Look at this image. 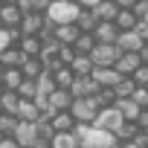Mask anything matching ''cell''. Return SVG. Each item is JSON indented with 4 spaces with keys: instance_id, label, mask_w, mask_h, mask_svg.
<instances>
[{
    "instance_id": "cell-1",
    "label": "cell",
    "mask_w": 148,
    "mask_h": 148,
    "mask_svg": "<svg viewBox=\"0 0 148 148\" xmlns=\"http://www.w3.org/2000/svg\"><path fill=\"white\" fill-rule=\"evenodd\" d=\"M76 134H79V145L82 148H113L116 145V134L113 131H102V128L87 125V122H79Z\"/></svg>"
},
{
    "instance_id": "cell-2",
    "label": "cell",
    "mask_w": 148,
    "mask_h": 148,
    "mask_svg": "<svg viewBox=\"0 0 148 148\" xmlns=\"http://www.w3.org/2000/svg\"><path fill=\"white\" fill-rule=\"evenodd\" d=\"M79 15H82L79 0H52L49 9H47V18L52 23H76Z\"/></svg>"
},
{
    "instance_id": "cell-3",
    "label": "cell",
    "mask_w": 148,
    "mask_h": 148,
    "mask_svg": "<svg viewBox=\"0 0 148 148\" xmlns=\"http://www.w3.org/2000/svg\"><path fill=\"white\" fill-rule=\"evenodd\" d=\"M99 110L102 108H99L96 96H79V99H73V105H70V113L76 116V122H87V125L96 119Z\"/></svg>"
},
{
    "instance_id": "cell-4",
    "label": "cell",
    "mask_w": 148,
    "mask_h": 148,
    "mask_svg": "<svg viewBox=\"0 0 148 148\" xmlns=\"http://www.w3.org/2000/svg\"><path fill=\"white\" fill-rule=\"evenodd\" d=\"M122 58V49L119 44H96L93 52H90V61L93 67H116V61Z\"/></svg>"
},
{
    "instance_id": "cell-5",
    "label": "cell",
    "mask_w": 148,
    "mask_h": 148,
    "mask_svg": "<svg viewBox=\"0 0 148 148\" xmlns=\"http://www.w3.org/2000/svg\"><path fill=\"white\" fill-rule=\"evenodd\" d=\"M90 125H96V128H102V131H113V134H116V131L125 125V116H122V110H119L116 105H110V108H102Z\"/></svg>"
},
{
    "instance_id": "cell-6",
    "label": "cell",
    "mask_w": 148,
    "mask_h": 148,
    "mask_svg": "<svg viewBox=\"0 0 148 148\" xmlns=\"http://www.w3.org/2000/svg\"><path fill=\"white\" fill-rule=\"evenodd\" d=\"M73 99H76V96H73L67 87H55V90L47 96V113H44V116H52L55 110H70Z\"/></svg>"
},
{
    "instance_id": "cell-7",
    "label": "cell",
    "mask_w": 148,
    "mask_h": 148,
    "mask_svg": "<svg viewBox=\"0 0 148 148\" xmlns=\"http://www.w3.org/2000/svg\"><path fill=\"white\" fill-rule=\"evenodd\" d=\"M47 26H49L47 12H26L23 21H21V35H38V38H41V32H44Z\"/></svg>"
},
{
    "instance_id": "cell-8",
    "label": "cell",
    "mask_w": 148,
    "mask_h": 148,
    "mask_svg": "<svg viewBox=\"0 0 148 148\" xmlns=\"http://www.w3.org/2000/svg\"><path fill=\"white\" fill-rule=\"evenodd\" d=\"M90 76L96 79V84H99V87H116V84L125 79L116 67H93V73H90Z\"/></svg>"
},
{
    "instance_id": "cell-9",
    "label": "cell",
    "mask_w": 148,
    "mask_h": 148,
    "mask_svg": "<svg viewBox=\"0 0 148 148\" xmlns=\"http://www.w3.org/2000/svg\"><path fill=\"white\" fill-rule=\"evenodd\" d=\"M119 32L122 29L116 26V21H99L93 29V38H96V44H116Z\"/></svg>"
},
{
    "instance_id": "cell-10",
    "label": "cell",
    "mask_w": 148,
    "mask_h": 148,
    "mask_svg": "<svg viewBox=\"0 0 148 148\" xmlns=\"http://www.w3.org/2000/svg\"><path fill=\"white\" fill-rule=\"evenodd\" d=\"M21 21H23V9L18 3H6L0 9V26L3 29H21Z\"/></svg>"
},
{
    "instance_id": "cell-11",
    "label": "cell",
    "mask_w": 148,
    "mask_h": 148,
    "mask_svg": "<svg viewBox=\"0 0 148 148\" xmlns=\"http://www.w3.org/2000/svg\"><path fill=\"white\" fill-rule=\"evenodd\" d=\"M116 44H119L122 52H139V49L145 47V41H142V35H139L136 29H122L119 38H116Z\"/></svg>"
},
{
    "instance_id": "cell-12",
    "label": "cell",
    "mask_w": 148,
    "mask_h": 148,
    "mask_svg": "<svg viewBox=\"0 0 148 148\" xmlns=\"http://www.w3.org/2000/svg\"><path fill=\"white\" fill-rule=\"evenodd\" d=\"M79 35H82V29H79V23H55L52 26V38L58 41V44H76L79 41Z\"/></svg>"
},
{
    "instance_id": "cell-13",
    "label": "cell",
    "mask_w": 148,
    "mask_h": 148,
    "mask_svg": "<svg viewBox=\"0 0 148 148\" xmlns=\"http://www.w3.org/2000/svg\"><path fill=\"white\" fill-rule=\"evenodd\" d=\"M41 116H44V110H41V105L35 99H21V108H18V119L21 122H38Z\"/></svg>"
},
{
    "instance_id": "cell-14",
    "label": "cell",
    "mask_w": 148,
    "mask_h": 148,
    "mask_svg": "<svg viewBox=\"0 0 148 148\" xmlns=\"http://www.w3.org/2000/svg\"><path fill=\"white\" fill-rule=\"evenodd\" d=\"M15 139L21 142V148H26V145H35V142H38V128H35V122H18Z\"/></svg>"
},
{
    "instance_id": "cell-15",
    "label": "cell",
    "mask_w": 148,
    "mask_h": 148,
    "mask_svg": "<svg viewBox=\"0 0 148 148\" xmlns=\"http://www.w3.org/2000/svg\"><path fill=\"white\" fill-rule=\"evenodd\" d=\"M113 105L122 110L125 122H136V119H139V113H142V110H148V108H139V105L134 102V96H128V99H116Z\"/></svg>"
},
{
    "instance_id": "cell-16",
    "label": "cell",
    "mask_w": 148,
    "mask_h": 148,
    "mask_svg": "<svg viewBox=\"0 0 148 148\" xmlns=\"http://www.w3.org/2000/svg\"><path fill=\"white\" fill-rule=\"evenodd\" d=\"M49 148H79V134L76 131H55L49 139Z\"/></svg>"
},
{
    "instance_id": "cell-17",
    "label": "cell",
    "mask_w": 148,
    "mask_h": 148,
    "mask_svg": "<svg viewBox=\"0 0 148 148\" xmlns=\"http://www.w3.org/2000/svg\"><path fill=\"white\" fill-rule=\"evenodd\" d=\"M0 61H3V67H21L26 61V55L18 44H9L6 49H0Z\"/></svg>"
},
{
    "instance_id": "cell-18",
    "label": "cell",
    "mask_w": 148,
    "mask_h": 148,
    "mask_svg": "<svg viewBox=\"0 0 148 148\" xmlns=\"http://www.w3.org/2000/svg\"><path fill=\"white\" fill-rule=\"evenodd\" d=\"M18 47L23 49V55H26V58H41V47H44V41H41L38 35H21Z\"/></svg>"
},
{
    "instance_id": "cell-19",
    "label": "cell",
    "mask_w": 148,
    "mask_h": 148,
    "mask_svg": "<svg viewBox=\"0 0 148 148\" xmlns=\"http://www.w3.org/2000/svg\"><path fill=\"white\" fill-rule=\"evenodd\" d=\"M49 122H52V128L55 131H76V116H73L70 110H55L52 116H49Z\"/></svg>"
},
{
    "instance_id": "cell-20",
    "label": "cell",
    "mask_w": 148,
    "mask_h": 148,
    "mask_svg": "<svg viewBox=\"0 0 148 148\" xmlns=\"http://www.w3.org/2000/svg\"><path fill=\"white\" fill-rule=\"evenodd\" d=\"M119 3L116 0H102V3H96L93 6V15L99 18V21H116V15H119Z\"/></svg>"
},
{
    "instance_id": "cell-21",
    "label": "cell",
    "mask_w": 148,
    "mask_h": 148,
    "mask_svg": "<svg viewBox=\"0 0 148 148\" xmlns=\"http://www.w3.org/2000/svg\"><path fill=\"white\" fill-rule=\"evenodd\" d=\"M23 79H26V76H23V70H21V67H6V70H3V76H0V82H3L6 90H18V87L23 84Z\"/></svg>"
},
{
    "instance_id": "cell-22",
    "label": "cell",
    "mask_w": 148,
    "mask_h": 148,
    "mask_svg": "<svg viewBox=\"0 0 148 148\" xmlns=\"http://www.w3.org/2000/svg\"><path fill=\"white\" fill-rule=\"evenodd\" d=\"M139 64H145L136 52H122V58L116 61V70L122 73V76H134V70L139 67Z\"/></svg>"
},
{
    "instance_id": "cell-23",
    "label": "cell",
    "mask_w": 148,
    "mask_h": 148,
    "mask_svg": "<svg viewBox=\"0 0 148 148\" xmlns=\"http://www.w3.org/2000/svg\"><path fill=\"white\" fill-rule=\"evenodd\" d=\"M52 73V79H55V87H73V82H76V73H73V67H67V64H61V67H55V70H49Z\"/></svg>"
},
{
    "instance_id": "cell-24",
    "label": "cell",
    "mask_w": 148,
    "mask_h": 148,
    "mask_svg": "<svg viewBox=\"0 0 148 148\" xmlns=\"http://www.w3.org/2000/svg\"><path fill=\"white\" fill-rule=\"evenodd\" d=\"M18 108H21V93L18 90H3V96H0V113H15L18 116Z\"/></svg>"
},
{
    "instance_id": "cell-25",
    "label": "cell",
    "mask_w": 148,
    "mask_h": 148,
    "mask_svg": "<svg viewBox=\"0 0 148 148\" xmlns=\"http://www.w3.org/2000/svg\"><path fill=\"white\" fill-rule=\"evenodd\" d=\"M139 21H142V18H136V12H134L131 6L119 9V15H116V26H119V29H134Z\"/></svg>"
},
{
    "instance_id": "cell-26",
    "label": "cell",
    "mask_w": 148,
    "mask_h": 148,
    "mask_svg": "<svg viewBox=\"0 0 148 148\" xmlns=\"http://www.w3.org/2000/svg\"><path fill=\"white\" fill-rule=\"evenodd\" d=\"M21 70H23V76H26V79H38L47 67H44V61H41V58H26V61L21 64Z\"/></svg>"
},
{
    "instance_id": "cell-27",
    "label": "cell",
    "mask_w": 148,
    "mask_h": 148,
    "mask_svg": "<svg viewBox=\"0 0 148 148\" xmlns=\"http://www.w3.org/2000/svg\"><path fill=\"white\" fill-rule=\"evenodd\" d=\"M73 47H76V52H79V55H90V52H93V47H96L93 32H82V35H79V41L73 44Z\"/></svg>"
},
{
    "instance_id": "cell-28",
    "label": "cell",
    "mask_w": 148,
    "mask_h": 148,
    "mask_svg": "<svg viewBox=\"0 0 148 148\" xmlns=\"http://www.w3.org/2000/svg\"><path fill=\"white\" fill-rule=\"evenodd\" d=\"M70 67H73V73H76V76H90V73H93V61H90V55H76Z\"/></svg>"
},
{
    "instance_id": "cell-29",
    "label": "cell",
    "mask_w": 148,
    "mask_h": 148,
    "mask_svg": "<svg viewBox=\"0 0 148 148\" xmlns=\"http://www.w3.org/2000/svg\"><path fill=\"white\" fill-rule=\"evenodd\" d=\"M76 23H79V29H82V32H93V29H96V23H99V18L93 15V9H82V15L76 18Z\"/></svg>"
},
{
    "instance_id": "cell-30",
    "label": "cell",
    "mask_w": 148,
    "mask_h": 148,
    "mask_svg": "<svg viewBox=\"0 0 148 148\" xmlns=\"http://www.w3.org/2000/svg\"><path fill=\"white\" fill-rule=\"evenodd\" d=\"M18 116L15 113H0V134L3 136H15V131H18Z\"/></svg>"
},
{
    "instance_id": "cell-31",
    "label": "cell",
    "mask_w": 148,
    "mask_h": 148,
    "mask_svg": "<svg viewBox=\"0 0 148 148\" xmlns=\"http://www.w3.org/2000/svg\"><path fill=\"white\" fill-rule=\"evenodd\" d=\"M49 3H52V0H18V6L23 9V15L26 12H47Z\"/></svg>"
},
{
    "instance_id": "cell-32",
    "label": "cell",
    "mask_w": 148,
    "mask_h": 148,
    "mask_svg": "<svg viewBox=\"0 0 148 148\" xmlns=\"http://www.w3.org/2000/svg\"><path fill=\"white\" fill-rule=\"evenodd\" d=\"M96 102H99V108H110V105L116 102L113 87H99V90H96Z\"/></svg>"
},
{
    "instance_id": "cell-33",
    "label": "cell",
    "mask_w": 148,
    "mask_h": 148,
    "mask_svg": "<svg viewBox=\"0 0 148 148\" xmlns=\"http://www.w3.org/2000/svg\"><path fill=\"white\" fill-rule=\"evenodd\" d=\"M139 131H142V128H139L136 122H125V125H122V128L116 131V139H134V136H136Z\"/></svg>"
},
{
    "instance_id": "cell-34",
    "label": "cell",
    "mask_w": 148,
    "mask_h": 148,
    "mask_svg": "<svg viewBox=\"0 0 148 148\" xmlns=\"http://www.w3.org/2000/svg\"><path fill=\"white\" fill-rule=\"evenodd\" d=\"M21 99H35L38 96V87H35V79H23V84L18 87Z\"/></svg>"
},
{
    "instance_id": "cell-35",
    "label": "cell",
    "mask_w": 148,
    "mask_h": 148,
    "mask_svg": "<svg viewBox=\"0 0 148 148\" xmlns=\"http://www.w3.org/2000/svg\"><path fill=\"white\" fill-rule=\"evenodd\" d=\"M131 79H134L136 87H145V84H148V64H139V67L134 70V76H131Z\"/></svg>"
},
{
    "instance_id": "cell-36",
    "label": "cell",
    "mask_w": 148,
    "mask_h": 148,
    "mask_svg": "<svg viewBox=\"0 0 148 148\" xmlns=\"http://www.w3.org/2000/svg\"><path fill=\"white\" fill-rule=\"evenodd\" d=\"M134 102H136L139 108H148V87H136V90H134Z\"/></svg>"
},
{
    "instance_id": "cell-37",
    "label": "cell",
    "mask_w": 148,
    "mask_h": 148,
    "mask_svg": "<svg viewBox=\"0 0 148 148\" xmlns=\"http://www.w3.org/2000/svg\"><path fill=\"white\" fill-rule=\"evenodd\" d=\"M134 29H136V32H139V35H142V41H145V44H148V21H145V18H142V21H139V23H136V26H134Z\"/></svg>"
},
{
    "instance_id": "cell-38",
    "label": "cell",
    "mask_w": 148,
    "mask_h": 148,
    "mask_svg": "<svg viewBox=\"0 0 148 148\" xmlns=\"http://www.w3.org/2000/svg\"><path fill=\"white\" fill-rule=\"evenodd\" d=\"M0 148H21V142L15 136H3V139H0Z\"/></svg>"
},
{
    "instance_id": "cell-39",
    "label": "cell",
    "mask_w": 148,
    "mask_h": 148,
    "mask_svg": "<svg viewBox=\"0 0 148 148\" xmlns=\"http://www.w3.org/2000/svg\"><path fill=\"white\" fill-rule=\"evenodd\" d=\"M113 148H139V145H136L134 139H116V145H113Z\"/></svg>"
},
{
    "instance_id": "cell-40",
    "label": "cell",
    "mask_w": 148,
    "mask_h": 148,
    "mask_svg": "<svg viewBox=\"0 0 148 148\" xmlns=\"http://www.w3.org/2000/svg\"><path fill=\"white\" fill-rule=\"evenodd\" d=\"M96 3H102V0H79V6H82V9H93Z\"/></svg>"
},
{
    "instance_id": "cell-41",
    "label": "cell",
    "mask_w": 148,
    "mask_h": 148,
    "mask_svg": "<svg viewBox=\"0 0 148 148\" xmlns=\"http://www.w3.org/2000/svg\"><path fill=\"white\" fill-rule=\"evenodd\" d=\"M3 70H6V67H3V61H0V76H3Z\"/></svg>"
},
{
    "instance_id": "cell-42",
    "label": "cell",
    "mask_w": 148,
    "mask_h": 148,
    "mask_svg": "<svg viewBox=\"0 0 148 148\" xmlns=\"http://www.w3.org/2000/svg\"><path fill=\"white\" fill-rule=\"evenodd\" d=\"M3 90H6V87H3V82H0V96H3Z\"/></svg>"
},
{
    "instance_id": "cell-43",
    "label": "cell",
    "mask_w": 148,
    "mask_h": 148,
    "mask_svg": "<svg viewBox=\"0 0 148 148\" xmlns=\"http://www.w3.org/2000/svg\"><path fill=\"white\" fill-rule=\"evenodd\" d=\"M3 6H6V0H0V9H3Z\"/></svg>"
},
{
    "instance_id": "cell-44",
    "label": "cell",
    "mask_w": 148,
    "mask_h": 148,
    "mask_svg": "<svg viewBox=\"0 0 148 148\" xmlns=\"http://www.w3.org/2000/svg\"><path fill=\"white\" fill-rule=\"evenodd\" d=\"M6 3H18V0H6Z\"/></svg>"
},
{
    "instance_id": "cell-45",
    "label": "cell",
    "mask_w": 148,
    "mask_h": 148,
    "mask_svg": "<svg viewBox=\"0 0 148 148\" xmlns=\"http://www.w3.org/2000/svg\"><path fill=\"white\" fill-rule=\"evenodd\" d=\"M142 131H145V134H148V125H145V128H142Z\"/></svg>"
},
{
    "instance_id": "cell-46",
    "label": "cell",
    "mask_w": 148,
    "mask_h": 148,
    "mask_svg": "<svg viewBox=\"0 0 148 148\" xmlns=\"http://www.w3.org/2000/svg\"><path fill=\"white\" fill-rule=\"evenodd\" d=\"M26 148H35V145H26Z\"/></svg>"
},
{
    "instance_id": "cell-47",
    "label": "cell",
    "mask_w": 148,
    "mask_h": 148,
    "mask_svg": "<svg viewBox=\"0 0 148 148\" xmlns=\"http://www.w3.org/2000/svg\"><path fill=\"white\" fill-rule=\"evenodd\" d=\"M0 139H3V134H0Z\"/></svg>"
},
{
    "instance_id": "cell-48",
    "label": "cell",
    "mask_w": 148,
    "mask_h": 148,
    "mask_svg": "<svg viewBox=\"0 0 148 148\" xmlns=\"http://www.w3.org/2000/svg\"><path fill=\"white\" fill-rule=\"evenodd\" d=\"M145 21H148V15H145Z\"/></svg>"
}]
</instances>
